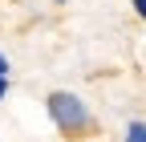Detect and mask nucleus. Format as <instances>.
<instances>
[{
    "label": "nucleus",
    "instance_id": "nucleus-1",
    "mask_svg": "<svg viewBox=\"0 0 146 142\" xmlns=\"http://www.w3.org/2000/svg\"><path fill=\"white\" fill-rule=\"evenodd\" d=\"M49 114H53V122H57L61 130H85L89 126V110L81 106V98H73L65 90H57L49 98Z\"/></svg>",
    "mask_w": 146,
    "mask_h": 142
},
{
    "label": "nucleus",
    "instance_id": "nucleus-2",
    "mask_svg": "<svg viewBox=\"0 0 146 142\" xmlns=\"http://www.w3.org/2000/svg\"><path fill=\"white\" fill-rule=\"evenodd\" d=\"M126 142H146V122H134V126L126 130Z\"/></svg>",
    "mask_w": 146,
    "mask_h": 142
},
{
    "label": "nucleus",
    "instance_id": "nucleus-3",
    "mask_svg": "<svg viewBox=\"0 0 146 142\" xmlns=\"http://www.w3.org/2000/svg\"><path fill=\"white\" fill-rule=\"evenodd\" d=\"M134 8H138V16L146 21V0H134Z\"/></svg>",
    "mask_w": 146,
    "mask_h": 142
},
{
    "label": "nucleus",
    "instance_id": "nucleus-4",
    "mask_svg": "<svg viewBox=\"0 0 146 142\" xmlns=\"http://www.w3.org/2000/svg\"><path fill=\"white\" fill-rule=\"evenodd\" d=\"M0 73L8 77V57H4V53H0Z\"/></svg>",
    "mask_w": 146,
    "mask_h": 142
},
{
    "label": "nucleus",
    "instance_id": "nucleus-5",
    "mask_svg": "<svg viewBox=\"0 0 146 142\" xmlns=\"http://www.w3.org/2000/svg\"><path fill=\"white\" fill-rule=\"evenodd\" d=\"M4 90H8V77H4V73H0V98H4Z\"/></svg>",
    "mask_w": 146,
    "mask_h": 142
}]
</instances>
